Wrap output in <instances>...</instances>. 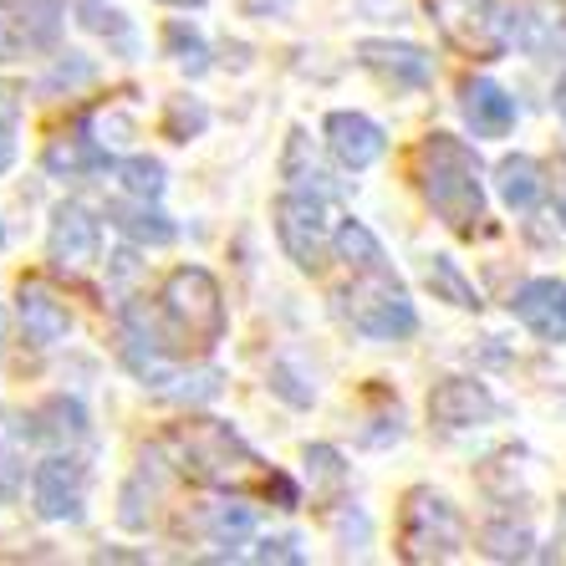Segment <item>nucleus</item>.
Segmentation results:
<instances>
[{"label": "nucleus", "mask_w": 566, "mask_h": 566, "mask_svg": "<svg viewBox=\"0 0 566 566\" xmlns=\"http://www.w3.org/2000/svg\"><path fill=\"white\" fill-rule=\"evenodd\" d=\"M169 449H174V464L179 474H189L195 485H210V490H224V495H271L281 511L302 501L296 485L286 474L265 470L255 460V449L220 419H189V423H174L169 434Z\"/></svg>", "instance_id": "nucleus-1"}, {"label": "nucleus", "mask_w": 566, "mask_h": 566, "mask_svg": "<svg viewBox=\"0 0 566 566\" xmlns=\"http://www.w3.org/2000/svg\"><path fill=\"white\" fill-rule=\"evenodd\" d=\"M123 322H128L133 337L164 347V353L185 357V353H210L224 337V296L220 281L199 265H179L164 291H158V312H144L138 302L123 306Z\"/></svg>", "instance_id": "nucleus-2"}, {"label": "nucleus", "mask_w": 566, "mask_h": 566, "mask_svg": "<svg viewBox=\"0 0 566 566\" xmlns=\"http://www.w3.org/2000/svg\"><path fill=\"white\" fill-rule=\"evenodd\" d=\"M413 179H419L429 210L454 230L474 235V224L485 220V185H480V158L454 133H429L413 148Z\"/></svg>", "instance_id": "nucleus-3"}, {"label": "nucleus", "mask_w": 566, "mask_h": 566, "mask_svg": "<svg viewBox=\"0 0 566 566\" xmlns=\"http://www.w3.org/2000/svg\"><path fill=\"white\" fill-rule=\"evenodd\" d=\"M464 546V526H460V511L434 495V490H409L403 501V515H398V556L413 566H429V562H454Z\"/></svg>", "instance_id": "nucleus-4"}, {"label": "nucleus", "mask_w": 566, "mask_h": 566, "mask_svg": "<svg viewBox=\"0 0 566 566\" xmlns=\"http://www.w3.org/2000/svg\"><path fill=\"white\" fill-rule=\"evenodd\" d=\"M343 316L353 322L363 337H378V343H403L419 332V312H413L409 291L398 286L394 271H378V276H353V286L337 296Z\"/></svg>", "instance_id": "nucleus-5"}, {"label": "nucleus", "mask_w": 566, "mask_h": 566, "mask_svg": "<svg viewBox=\"0 0 566 566\" xmlns=\"http://www.w3.org/2000/svg\"><path fill=\"white\" fill-rule=\"evenodd\" d=\"M423 11L460 56L495 62L511 46V15L495 0H423Z\"/></svg>", "instance_id": "nucleus-6"}, {"label": "nucleus", "mask_w": 566, "mask_h": 566, "mask_svg": "<svg viewBox=\"0 0 566 566\" xmlns=\"http://www.w3.org/2000/svg\"><path fill=\"white\" fill-rule=\"evenodd\" d=\"M174 353H164V347L144 343V337H133L128 332V343H123V363H128V373L144 388H154L158 398H174V403H210L214 394H220V373L214 368H179V363H169Z\"/></svg>", "instance_id": "nucleus-7"}, {"label": "nucleus", "mask_w": 566, "mask_h": 566, "mask_svg": "<svg viewBox=\"0 0 566 566\" xmlns=\"http://www.w3.org/2000/svg\"><path fill=\"white\" fill-rule=\"evenodd\" d=\"M276 235H281V251L291 255L296 271H322L327 265V210L316 195H286L276 205Z\"/></svg>", "instance_id": "nucleus-8"}, {"label": "nucleus", "mask_w": 566, "mask_h": 566, "mask_svg": "<svg viewBox=\"0 0 566 566\" xmlns=\"http://www.w3.org/2000/svg\"><path fill=\"white\" fill-rule=\"evenodd\" d=\"M82 495H87V470L72 454H52L31 474V505H36L41 521H77Z\"/></svg>", "instance_id": "nucleus-9"}, {"label": "nucleus", "mask_w": 566, "mask_h": 566, "mask_svg": "<svg viewBox=\"0 0 566 566\" xmlns=\"http://www.w3.org/2000/svg\"><path fill=\"white\" fill-rule=\"evenodd\" d=\"M46 251H52L56 271H66V276H87V271L97 265V251H103V230H97L93 210H82V205H56Z\"/></svg>", "instance_id": "nucleus-10"}, {"label": "nucleus", "mask_w": 566, "mask_h": 566, "mask_svg": "<svg viewBox=\"0 0 566 566\" xmlns=\"http://www.w3.org/2000/svg\"><path fill=\"white\" fill-rule=\"evenodd\" d=\"M511 312L536 332L541 343H566V281L536 276L511 296Z\"/></svg>", "instance_id": "nucleus-11"}, {"label": "nucleus", "mask_w": 566, "mask_h": 566, "mask_svg": "<svg viewBox=\"0 0 566 566\" xmlns=\"http://www.w3.org/2000/svg\"><path fill=\"white\" fill-rule=\"evenodd\" d=\"M357 62L368 66V72H378L388 87H429V77H434V66H429V56L413 46V41H357Z\"/></svg>", "instance_id": "nucleus-12"}, {"label": "nucleus", "mask_w": 566, "mask_h": 566, "mask_svg": "<svg viewBox=\"0 0 566 566\" xmlns=\"http://www.w3.org/2000/svg\"><path fill=\"white\" fill-rule=\"evenodd\" d=\"M15 312H21V332H27L31 347H56L66 332H72L66 302L52 286H41V281H21V291H15Z\"/></svg>", "instance_id": "nucleus-13"}, {"label": "nucleus", "mask_w": 566, "mask_h": 566, "mask_svg": "<svg viewBox=\"0 0 566 566\" xmlns=\"http://www.w3.org/2000/svg\"><path fill=\"white\" fill-rule=\"evenodd\" d=\"M429 419L439 429H474V423H490L495 419V398L470 378H444L429 394Z\"/></svg>", "instance_id": "nucleus-14"}, {"label": "nucleus", "mask_w": 566, "mask_h": 566, "mask_svg": "<svg viewBox=\"0 0 566 566\" xmlns=\"http://www.w3.org/2000/svg\"><path fill=\"white\" fill-rule=\"evenodd\" d=\"M327 148L343 169H368V164L382 158L388 138H382V128L373 118H363V113H332L327 118Z\"/></svg>", "instance_id": "nucleus-15"}, {"label": "nucleus", "mask_w": 566, "mask_h": 566, "mask_svg": "<svg viewBox=\"0 0 566 566\" xmlns=\"http://www.w3.org/2000/svg\"><path fill=\"white\" fill-rule=\"evenodd\" d=\"M464 123L474 128V138H505L515 128V97L505 87H495L490 77H470L460 87Z\"/></svg>", "instance_id": "nucleus-16"}, {"label": "nucleus", "mask_w": 566, "mask_h": 566, "mask_svg": "<svg viewBox=\"0 0 566 566\" xmlns=\"http://www.w3.org/2000/svg\"><path fill=\"white\" fill-rule=\"evenodd\" d=\"M27 439H41V444H77L87 434V409L77 398H46L27 423H21Z\"/></svg>", "instance_id": "nucleus-17"}, {"label": "nucleus", "mask_w": 566, "mask_h": 566, "mask_svg": "<svg viewBox=\"0 0 566 566\" xmlns=\"http://www.w3.org/2000/svg\"><path fill=\"white\" fill-rule=\"evenodd\" d=\"M107 220L118 224L133 245H169V240L179 235L169 214L154 210L148 199H138V205H128V199H113V205H107Z\"/></svg>", "instance_id": "nucleus-18"}, {"label": "nucleus", "mask_w": 566, "mask_h": 566, "mask_svg": "<svg viewBox=\"0 0 566 566\" xmlns=\"http://www.w3.org/2000/svg\"><path fill=\"white\" fill-rule=\"evenodd\" d=\"M566 11V0H531V6H521L511 21V36L526 46L531 56H552L556 46H566V36H552V15Z\"/></svg>", "instance_id": "nucleus-19"}, {"label": "nucleus", "mask_w": 566, "mask_h": 566, "mask_svg": "<svg viewBox=\"0 0 566 566\" xmlns=\"http://www.w3.org/2000/svg\"><path fill=\"white\" fill-rule=\"evenodd\" d=\"M495 185H501V199L511 205V210H536L541 195H546V174H541L536 158L511 154V158H501V169H495Z\"/></svg>", "instance_id": "nucleus-20"}, {"label": "nucleus", "mask_w": 566, "mask_h": 566, "mask_svg": "<svg viewBox=\"0 0 566 566\" xmlns=\"http://www.w3.org/2000/svg\"><path fill=\"white\" fill-rule=\"evenodd\" d=\"M46 169L52 174H93V169H107V148L97 144V138H87V123H77V133L72 138H56L52 148H46Z\"/></svg>", "instance_id": "nucleus-21"}, {"label": "nucleus", "mask_w": 566, "mask_h": 566, "mask_svg": "<svg viewBox=\"0 0 566 566\" xmlns=\"http://www.w3.org/2000/svg\"><path fill=\"white\" fill-rule=\"evenodd\" d=\"M337 255L353 265V276H378V271H394V261H388V251L378 245V235H373L368 224H357V220H347L343 230H337Z\"/></svg>", "instance_id": "nucleus-22"}, {"label": "nucleus", "mask_w": 566, "mask_h": 566, "mask_svg": "<svg viewBox=\"0 0 566 566\" xmlns=\"http://www.w3.org/2000/svg\"><path fill=\"white\" fill-rule=\"evenodd\" d=\"M164 41H169V56L185 66L189 77H205V72H210V46H205V36H199L195 27H185V21H169Z\"/></svg>", "instance_id": "nucleus-23"}, {"label": "nucleus", "mask_w": 566, "mask_h": 566, "mask_svg": "<svg viewBox=\"0 0 566 566\" xmlns=\"http://www.w3.org/2000/svg\"><path fill=\"white\" fill-rule=\"evenodd\" d=\"M423 276H429V286H434L439 296H444V302L464 306V312H480V291H474L470 281L460 276V265H454V261H444V255H434Z\"/></svg>", "instance_id": "nucleus-24"}, {"label": "nucleus", "mask_w": 566, "mask_h": 566, "mask_svg": "<svg viewBox=\"0 0 566 566\" xmlns=\"http://www.w3.org/2000/svg\"><path fill=\"white\" fill-rule=\"evenodd\" d=\"M31 46H36V36H31L27 6H6V0H0V62H15V56H27Z\"/></svg>", "instance_id": "nucleus-25"}, {"label": "nucleus", "mask_w": 566, "mask_h": 566, "mask_svg": "<svg viewBox=\"0 0 566 566\" xmlns=\"http://www.w3.org/2000/svg\"><path fill=\"white\" fill-rule=\"evenodd\" d=\"M480 546H485V556H495V562H526L531 556V531L495 521V526L480 531Z\"/></svg>", "instance_id": "nucleus-26"}, {"label": "nucleus", "mask_w": 566, "mask_h": 566, "mask_svg": "<svg viewBox=\"0 0 566 566\" xmlns=\"http://www.w3.org/2000/svg\"><path fill=\"white\" fill-rule=\"evenodd\" d=\"M118 179H123V189H128L133 199H158L164 195V164L158 158H123L118 164Z\"/></svg>", "instance_id": "nucleus-27"}, {"label": "nucleus", "mask_w": 566, "mask_h": 566, "mask_svg": "<svg viewBox=\"0 0 566 566\" xmlns=\"http://www.w3.org/2000/svg\"><path fill=\"white\" fill-rule=\"evenodd\" d=\"M205 128H210L205 103H195V97H174L169 113H164V133H169L174 144H189V138H199Z\"/></svg>", "instance_id": "nucleus-28"}, {"label": "nucleus", "mask_w": 566, "mask_h": 566, "mask_svg": "<svg viewBox=\"0 0 566 566\" xmlns=\"http://www.w3.org/2000/svg\"><path fill=\"white\" fill-rule=\"evenodd\" d=\"M82 27L97 31V36H118L123 46H133V31H128V21H123V11H113L103 0H82Z\"/></svg>", "instance_id": "nucleus-29"}, {"label": "nucleus", "mask_w": 566, "mask_h": 566, "mask_svg": "<svg viewBox=\"0 0 566 566\" xmlns=\"http://www.w3.org/2000/svg\"><path fill=\"white\" fill-rule=\"evenodd\" d=\"M31 15V36H36V46H56V31H62V0H21Z\"/></svg>", "instance_id": "nucleus-30"}, {"label": "nucleus", "mask_w": 566, "mask_h": 566, "mask_svg": "<svg viewBox=\"0 0 566 566\" xmlns=\"http://www.w3.org/2000/svg\"><path fill=\"white\" fill-rule=\"evenodd\" d=\"M210 531H214V541H224V546L245 541L251 536V505H220V511L210 515Z\"/></svg>", "instance_id": "nucleus-31"}, {"label": "nucleus", "mask_w": 566, "mask_h": 566, "mask_svg": "<svg viewBox=\"0 0 566 566\" xmlns=\"http://www.w3.org/2000/svg\"><path fill=\"white\" fill-rule=\"evenodd\" d=\"M306 464H312V474L322 480V490H343L347 464H343V454H337L332 444H312L306 449Z\"/></svg>", "instance_id": "nucleus-32"}, {"label": "nucleus", "mask_w": 566, "mask_h": 566, "mask_svg": "<svg viewBox=\"0 0 566 566\" xmlns=\"http://www.w3.org/2000/svg\"><path fill=\"white\" fill-rule=\"evenodd\" d=\"M82 82H93V62H87V56H72V52H66V62H56L52 72H46V87H82Z\"/></svg>", "instance_id": "nucleus-33"}, {"label": "nucleus", "mask_w": 566, "mask_h": 566, "mask_svg": "<svg viewBox=\"0 0 566 566\" xmlns=\"http://www.w3.org/2000/svg\"><path fill=\"white\" fill-rule=\"evenodd\" d=\"M255 562H276V566H302V552H296V541L291 536H276V541H261L255 546Z\"/></svg>", "instance_id": "nucleus-34"}, {"label": "nucleus", "mask_w": 566, "mask_h": 566, "mask_svg": "<svg viewBox=\"0 0 566 566\" xmlns=\"http://www.w3.org/2000/svg\"><path fill=\"white\" fill-rule=\"evenodd\" d=\"M296 373L291 368H271V388H276L281 398H286V403H296V409H306V403H312V388H296Z\"/></svg>", "instance_id": "nucleus-35"}, {"label": "nucleus", "mask_w": 566, "mask_h": 566, "mask_svg": "<svg viewBox=\"0 0 566 566\" xmlns=\"http://www.w3.org/2000/svg\"><path fill=\"white\" fill-rule=\"evenodd\" d=\"M15 490H21V464L0 454V501H15Z\"/></svg>", "instance_id": "nucleus-36"}, {"label": "nucleus", "mask_w": 566, "mask_h": 566, "mask_svg": "<svg viewBox=\"0 0 566 566\" xmlns=\"http://www.w3.org/2000/svg\"><path fill=\"white\" fill-rule=\"evenodd\" d=\"M15 164V128H11V118H0V174Z\"/></svg>", "instance_id": "nucleus-37"}, {"label": "nucleus", "mask_w": 566, "mask_h": 566, "mask_svg": "<svg viewBox=\"0 0 566 566\" xmlns=\"http://www.w3.org/2000/svg\"><path fill=\"white\" fill-rule=\"evenodd\" d=\"M556 113H562V123H566V77L556 82Z\"/></svg>", "instance_id": "nucleus-38"}, {"label": "nucleus", "mask_w": 566, "mask_h": 566, "mask_svg": "<svg viewBox=\"0 0 566 566\" xmlns=\"http://www.w3.org/2000/svg\"><path fill=\"white\" fill-rule=\"evenodd\" d=\"M556 214H562V224H566V189H562V199H556Z\"/></svg>", "instance_id": "nucleus-39"}, {"label": "nucleus", "mask_w": 566, "mask_h": 566, "mask_svg": "<svg viewBox=\"0 0 566 566\" xmlns=\"http://www.w3.org/2000/svg\"><path fill=\"white\" fill-rule=\"evenodd\" d=\"M164 6H205V0H164Z\"/></svg>", "instance_id": "nucleus-40"}, {"label": "nucleus", "mask_w": 566, "mask_h": 566, "mask_svg": "<svg viewBox=\"0 0 566 566\" xmlns=\"http://www.w3.org/2000/svg\"><path fill=\"white\" fill-rule=\"evenodd\" d=\"M0 347H6V316H0Z\"/></svg>", "instance_id": "nucleus-41"}, {"label": "nucleus", "mask_w": 566, "mask_h": 566, "mask_svg": "<svg viewBox=\"0 0 566 566\" xmlns=\"http://www.w3.org/2000/svg\"><path fill=\"white\" fill-rule=\"evenodd\" d=\"M0 245H6V224H0Z\"/></svg>", "instance_id": "nucleus-42"}]
</instances>
